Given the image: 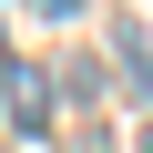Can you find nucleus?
Returning a JSON list of instances; mask_svg holds the SVG:
<instances>
[{"label":"nucleus","mask_w":153,"mask_h":153,"mask_svg":"<svg viewBox=\"0 0 153 153\" xmlns=\"http://www.w3.org/2000/svg\"><path fill=\"white\" fill-rule=\"evenodd\" d=\"M31 10H41V21H82V0H31Z\"/></svg>","instance_id":"nucleus-4"},{"label":"nucleus","mask_w":153,"mask_h":153,"mask_svg":"<svg viewBox=\"0 0 153 153\" xmlns=\"http://www.w3.org/2000/svg\"><path fill=\"white\" fill-rule=\"evenodd\" d=\"M0 92H10V133H51V123H61V112H51V71H41L31 51L0 61Z\"/></svg>","instance_id":"nucleus-1"},{"label":"nucleus","mask_w":153,"mask_h":153,"mask_svg":"<svg viewBox=\"0 0 153 153\" xmlns=\"http://www.w3.org/2000/svg\"><path fill=\"white\" fill-rule=\"evenodd\" d=\"M112 61H123V92H133V112H153V41H143L133 21L112 31Z\"/></svg>","instance_id":"nucleus-2"},{"label":"nucleus","mask_w":153,"mask_h":153,"mask_svg":"<svg viewBox=\"0 0 153 153\" xmlns=\"http://www.w3.org/2000/svg\"><path fill=\"white\" fill-rule=\"evenodd\" d=\"M143 153H153V133H143Z\"/></svg>","instance_id":"nucleus-5"},{"label":"nucleus","mask_w":153,"mask_h":153,"mask_svg":"<svg viewBox=\"0 0 153 153\" xmlns=\"http://www.w3.org/2000/svg\"><path fill=\"white\" fill-rule=\"evenodd\" d=\"M71 153H112V133H102V123H82V133H71Z\"/></svg>","instance_id":"nucleus-3"}]
</instances>
